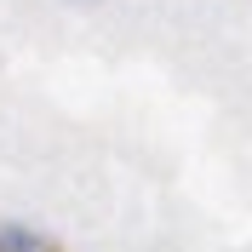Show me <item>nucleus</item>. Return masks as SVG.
Instances as JSON below:
<instances>
[{"label": "nucleus", "mask_w": 252, "mask_h": 252, "mask_svg": "<svg viewBox=\"0 0 252 252\" xmlns=\"http://www.w3.org/2000/svg\"><path fill=\"white\" fill-rule=\"evenodd\" d=\"M46 241L34 235L29 223H0V252H40Z\"/></svg>", "instance_id": "obj_1"}, {"label": "nucleus", "mask_w": 252, "mask_h": 252, "mask_svg": "<svg viewBox=\"0 0 252 252\" xmlns=\"http://www.w3.org/2000/svg\"><path fill=\"white\" fill-rule=\"evenodd\" d=\"M69 6H97V0H69Z\"/></svg>", "instance_id": "obj_2"}]
</instances>
